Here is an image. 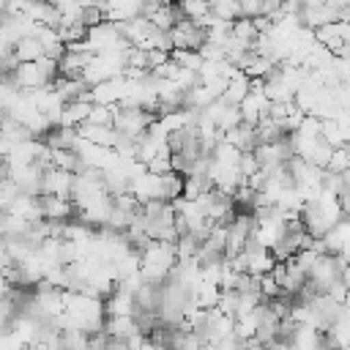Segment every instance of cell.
Here are the masks:
<instances>
[{
    "label": "cell",
    "mask_w": 350,
    "mask_h": 350,
    "mask_svg": "<svg viewBox=\"0 0 350 350\" xmlns=\"http://www.w3.org/2000/svg\"><path fill=\"white\" fill-rule=\"evenodd\" d=\"M156 123V118L142 109V107H126L120 104L118 112H115V131L129 137V139H142L148 134V129Z\"/></svg>",
    "instance_id": "obj_1"
},
{
    "label": "cell",
    "mask_w": 350,
    "mask_h": 350,
    "mask_svg": "<svg viewBox=\"0 0 350 350\" xmlns=\"http://www.w3.org/2000/svg\"><path fill=\"white\" fill-rule=\"evenodd\" d=\"M74 180H77V175H74V172H66V170L49 167V170L44 172V180H41V194L71 200V194H74Z\"/></svg>",
    "instance_id": "obj_2"
},
{
    "label": "cell",
    "mask_w": 350,
    "mask_h": 350,
    "mask_svg": "<svg viewBox=\"0 0 350 350\" xmlns=\"http://www.w3.org/2000/svg\"><path fill=\"white\" fill-rule=\"evenodd\" d=\"M93 104L90 101H71L63 107V115H60V126L63 129H82L88 123V115H90Z\"/></svg>",
    "instance_id": "obj_3"
},
{
    "label": "cell",
    "mask_w": 350,
    "mask_h": 350,
    "mask_svg": "<svg viewBox=\"0 0 350 350\" xmlns=\"http://www.w3.org/2000/svg\"><path fill=\"white\" fill-rule=\"evenodd\" d=\"M224 142H227V145H232V148H235V150H241V153H252V150L257 148L254 126L241 123L238 129H232V131H227V134H224Z\"/></svg>",
    "instance_id": "obj_4"
},
{
    "label": "cell",
    "mask_w": 350,
    "mask_h": 350,
    "mask_svg": "<svg viewBox=\"0 0 350 350\" xmlns=\"http://www.w3.org/2000/svg\"><path fill=\"white\" fill-rule=\"evenodd\" d=\"M14 55L19 63H38L44 57V46L36 36H30V38H22L14 44Z\"/></svg>",
    "instance_id": "obj_5"
},
{
    "label": "cell",
    "mask_w": 350,
    "mask_h": 350,
    "mask_svg": "<svg viewBox=\"0 0 350 350\" xmlns=\"http://www.w3.org/2000/svg\"><path fill=\"white\" fill-rule=\"evenodd\" d=\"M325 172H331V175H339V178L350 172V145L334 148V153H331V159H328V167H325Z\"/></svg>",
    "instance_id": "obj_6"
},
{
    "label": "cell",
    "mask_w": 350,
    "mask_h": 350,
    "mask_svg": "<svg viewBox=\"0 0 350 350\" xmlns=\"http://www.w3.org/2000/svg\"><path fill=\"white\" fill-rule=\"evenodd\" d=\"M211 14L219 19V22H238L241 19V3H232V0H219V3H211Z\"/></svg>",
    "instance_id": "obj_7"
},
{
    "label": "cell",
    "mask_w": 350,
    "mask_h": 350,
    "mask_svg": "<svg viewBox=\"0 0 350 350\" xmlns=\"http://www.w3.org/2000/svg\"><path fill=\"white\" fill-rule=\"evenodd\" d=\"M115 112H118V107L93 104V109H90V115H88V123H90V126H109V129H115Z\"/></svg>",
    "instance_id": "obj_8"
},
{
    "label": "cell",
    "mask_w": 350,
    "mask_h": 350,
    "mask_svg": "<svg viewBox=\"0 0 350 350\" xmlns=\"http://www.w3.org/2000/svg\"><path fill=\"white\" fill-rule=\"evenodd\" d=\"M180 14L186 16V19H191V22H200V19H205L208 14H211V3H202V0H189V3H180Z\"/></svg>",
    "instance_id": "obj_9"
},
{
    "label": "cell",
    "mask_w": 350,
    "mask_h": 350,
    "mask_svg": "<svg viewBox=\"0 0 350 350\" xmlns=\"http://www.w3.org/2000/svg\"><path fill=\"white\" fill-rule=\"evenodd\" d=\"M257 170H260V161H257L254 150H252V153H241V164H238L241 178H243V180H249V178H252Z\"/></svg>",
    "instance_id": "obj_10"
},
{
    "label": "cell",
    "mask_w": 350,
    "mask_h": 350,
    "mask_svg": "<svg viewBox=\"0 0 350 350\" xmlns=\"http://www.w3.org/2000/svg\"><path fill=\"white\" fill-rule=\"evenodd\" d=\"M262 16V3L257 0H241V19H260Z\"/></svg>",
    "instance_id": "obj_11"
},
{
    "label": "cell",
    "mask_w": 350,
    "mask_h": 350,
    "mask_svg": "<svg viewBox=\"0 0 350 350\" xmlns=\"http://www.w3.org/2000/svg\"><path fill=\"white\" fill-rule=\"evenodd\" d=\"M339 257H342V262H345V265H350V243H347V246L339 252Z\"/></svg>",
    "instance_id": "obj_12"
}]
</instances>
